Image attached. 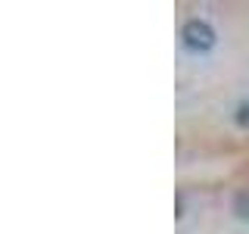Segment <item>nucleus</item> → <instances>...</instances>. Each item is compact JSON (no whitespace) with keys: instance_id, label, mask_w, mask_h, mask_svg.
I'll return each instance as SVG.
<instances>
[{"instance_id":"f257e3e1","label":"nucleus","mask_w":249,"mask_h":234,"mask_svg":"<svg viewBox=\"0 0 249 234\" xmlns=\"http://www.w3.org/2000/svg\"><path fill=\"white\" fill-rule=\"evenodd\" d=\"M181 38H184V44L190 47V50H196V53H206V50H212V44H215V31L209 22H202V19H190L184 25L181 31Z\"/></svg>"},{"instance_id":"f03ea898","label":"nucleus","mask_w":249,"mask_h":234,"mask_svg":"<svg viewBox=\"0 0 249 234\" xmlns=\"http://www.w3.org/2000/svg\"><path fill=\"white\" fill-rule=\"evenodd\" d=\"M237 215H249V194H240L237 197Z\"/></svg>"},{"instance_id":"7ed1b4c3","label":"nucleus","mask_w":249,"mask_h":234,"mask_svg":"<svg viewBox=\"0 0 249 234\" xmlns=\"http://www.w3.org/2000/svg\"><path fill=\"white\" fill-rule=\"evenodd\" d=\"M237 125H243V128H249V103H243L237 109Z\"/></svg>"}]
</instances>
